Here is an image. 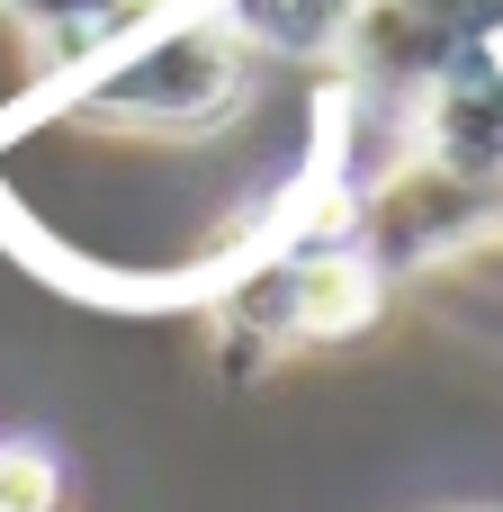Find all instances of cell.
I'll list each match as a JSON object with an SVG mask.
<instances>
[{"mask_svg": "<svg viewBox=\"0 0 503 512\" xmlns=\"http://www.w3.org/2000/svg\"><path fill=\"white\" fill-rule=\"evenodd\" d=\"M0 512H63V459L45 441H0Z\"/></svg>", "mask_w": 503, "mask_h": 512, "instance_id": "cell-1", "label": "cell"}]
</instances>
